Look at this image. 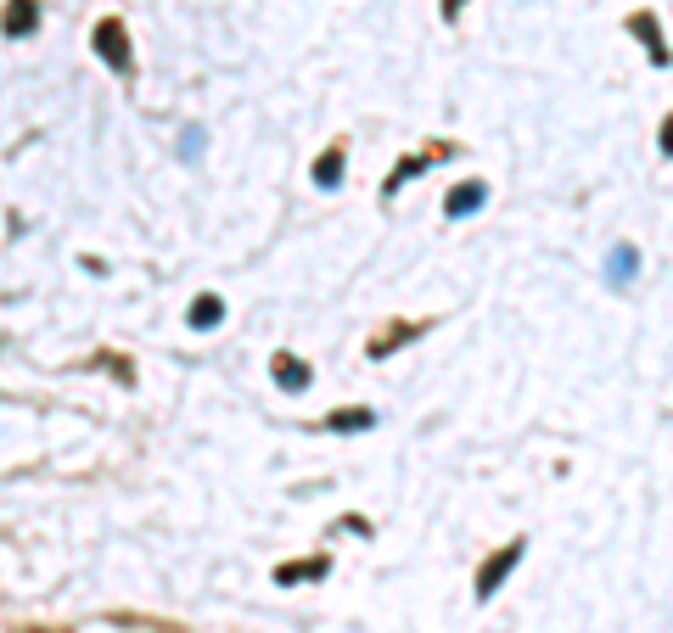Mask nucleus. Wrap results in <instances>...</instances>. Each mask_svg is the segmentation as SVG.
<instances>
[{"mask_svg":"<svg viewBox=\"0 0 673 633\" xmlns=\"http://www.w3.org/2000/svg\"><path fill=\"white\" fill-rule=\"evenodd\" d=\"M516 561H522V538H516V544H505L500 555H488L483 572H477V600H494V589L505 583V572H516Z\"/></svg>","mask_w":673,"mask_h":633,"instance_id":"nucleus-1","label":"nucleus"},{"mask_svg":"<svg viewBox=\"0 0 673 633\" xmlns=\"http://www.w3.org/2000/svg\"><path fill=\"white\" fill-rule=\"evenodd\" d=\"M371 421H376L371 409H354V415H331V432H365Z\"/></svg>","mask_w":673,"mask_h":633,"instance_id":"nucleus-11","label":"nucleus"},{"mask_svg":"<svg viewBox=\"0 0 673 633\" xmlns=\"http://www.w3.org/2000/svg\"><path fill=\"white\" fill-rule=\"evenodd\" d=\"M460 6H466V0H444V17H460Z\"/></svg>","mask_w":673,"mask_h":633,"instance_id":"nucleus-13","label":"nucleus"},{"mask_svg":"<svg viewBox=\"0 0 673 633\" xmlns=\"http://www.w3.org/2000/svg\"><path fill=\"white\" fill-rule=\"evenodd\" d=\"M219 314H225V303H219L214 292H208V297H197V303H191V325H202V331H208V325H219Z\"/></svg>","mask_w":673,"mask_h":633,"instance_id":"nucleus-7","label":"nucleus"},{"mask_svg":"<svg viewBox=\"0 0 673 633\" xmlns=\"http://www.w3.org/2000/svg\"><path fill=\"white\" fill-rule=\"evenodd\" d=\"M34 23H40L34 0H12V6H6V17H0V29H6V34H34Z\"/></svg>","mask_w":673,"mask_h":633,"instance_id":"nucleus-5","label":"nucleus"},{"mask_svg":"<svg viewBox=\"0 0 673 633\" xmlns=\"http://www.w3.org/2000/svg\"><path fill=\"white\" fill-rule=\"evenodd\" d=\"M275 381H281L287 393H303V387H309V365L292 359V353H275Z\"/></svg>","mask_w":673,"mask_h":633,"instance_id":"nucleus-4","label":"nucleus"},{"mask_svg":"<svg viewBox=\"0 0 673 633\" xmlns=\"http://www.w3.org/2000/svg\"><path fill=\"white\" fill-rule=\"evenodd\" d=\"M320 572H326V561H303V566H281V572H275V583H287V589H292V583H303V577H320Z\"/></svg>","mask_w":673,"mask_h":633,"instance_id":"nucleus-10","label":"nucleus"},{"mask_svg":"<svg viewBox=\"0 0 673 633\" xmlns=\"http://www.w3.org/2000/svg\"><path fill=\"white\" fill-rule=\"evenodd\" d=\"M483 202H488V191H483V185H455V191H449V202H444V213H449V219H460V213H477V208H483Z\"/></svg>","mask_w":673,"mask_h":633,"instance_id":"nucleus-3","label":"nucleus"},{"mask_svg":"<svg viewBox=\"0 0 673 633\" xmlns=\"http://www.w3.org/2000/svg\"><path fill=\"white\" fill-rule=\"evenodd\" d=\"M629 29L640 34L645 45H651V62H657V68H662V62H668V51H662V29H657V23H651V17L640 12V17H629Z\"/></svg>","mask_w":673,"mask_h":633,"instance_id":"nucleus-6","label":"nucleus"},{"mask_svg":"<svg viewBox=\"0 0 673 633\" xmlns=\"http://www.w3.org/2000/svg\"><path fill=\"white\" fill-rule=\"evenodd\" d=\"M343 180V152H320L315 157V185H337Z\"/></svg>","mask_w":673,"mask_h":633,"instance_id":"nucleus-8","label":"nucleus"},{"mask_svg":"<svg viewBox=\"0 0 673 633\" xmlns=\"http://www.w3.org/2000/svg\"><path fill=\"white\" fill-rule=\"evenodd\" d=\"M612 286H629L634 281V247H612Z\"/></svg>","mask_w":673,"mask_h":633,"instance_id":"nucleus-9","label":"nucleus"},{"mask_svg":"<svg viewBox=\"0 0 673 633\" xmlns=\"http://www.w3.org/2000/svg\"><path fill=\"white\" fill-rule=\"evenodd\" d=\"M96 51H101V62H113V68H129V34H124V23H96Z\"/></svg>","mask_w":673,"mask_h":633,"instance_id":"nucleus-2","label":"nucleus"},{"mask_svg":"<svg viewBox=\"0 0 673 633\" xmlns=\"http://www.w3.org/2000/svg\"><path fill=\"white\" fill-rule=\"evenodd\" d=\"M404 337H410V325H399V331H387V337H376V342H371V353H376V359H382V353H393V348H399Z\"/></svg>","mask_w":673,"mask_h":633,"instance_id":"nucleus-12","label":"nucleus"}]
</instances>
